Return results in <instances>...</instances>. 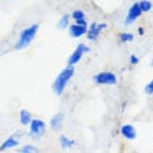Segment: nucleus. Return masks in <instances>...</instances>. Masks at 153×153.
I'll return each mask as SVG.
<instances>
[{
	"label": "nucleus",
	"mask_w": 153,
	"mask_h": 153,
	"mask_svg": "<svg viewBox=\"0 0 153 153\" xmlns=\"http://www.w3.org/2000/svg\"><path fill=\"white\" fill-rule=\"evenodd\" d=\"M73 76H74V65L65 67V68L56 76V79L53 81L52 88L57 96H61V95H63L65 86H67V84L70 82V79H71Z\"/></svg>",
	"instance_id": "obj_1"
},
{
	"label": "nucleus",
	"mask_w": 153,
	"mask_h": 153,
	"mask_svg": "<svg viewBox=\"0 0 153 153\" xmlns=\"http://www.w3.org/2000/svg\"><path fill=\"white\" fill-rule=\"evenodd\" d=\"M38 28H39L38 24H32V25H29L28 28L22 29L20 33V38H18V40H17V43H16V50H22L27 46H29V43L32 42L35 35H36Z\"/></svg>",
	"instance_id": "obj_2"
},
{
	"label": "nucleus",
	"mask_w": 153,
	"mask_h": 153,
	"mask_svg": "<svg viewBox=\"0 0 153 153\" xmlns=\"http://www.w3.org/2000/svg\"><path fill=\"white\" fill-rule=\"evenodd\" d=\"M93 81L97 85H116L117 76L116 74L110 73V71H103V73H99L93 76Z\"/></svg>",
	"instance_id": "obj_3"
},
{
	"label": "nucleus",
	"mask_w": 153,
	"mask_h": 153,
	"mask_svg": "<svg viewBox=\"0 0 153 153\" xmlns=\"http://www.w3.org/2000/svg\"><path fill=\"white\" fill-rule=\"evenodd\" d=\"M46 131V124L42 120H32L29 123V134L33 138H40Z\"/></svg>",
	"instance_id": "obj_4"
},
{
	"label": "nucleus",
	"mask_w": 153,
	"mask_h": 153,
	"mask_svg": "<svg viewBox=\"0 0 153 153\" xmlns=\"http://www.w3.org/2000/svg\"><path fill=\"white\" fill-rule=\"evenodd\" d=\"M142 14V10L141 7H139V4L138 3H134L131 7H129L128 13H127V16H125V21H124V24L125 25H132L135 21L141 17Z\"/></svg>",
	"instance_id": "obj_5"
},
{
	"label": "nucleus",
	"mask_w": 153,
	"mask_h": 153,
	"mask_svg": "<svg viewBox=\"0 0 153 153\" xmlns=\"http://www.w3.org/2000/svg\"><path fill=\"white\" fill-rule=\"evenodd\" d=\"M89 50V48L86 46V45L84 43H79L78 46H76V49L73 52V54L70 56L68 59V65H75L76 63H79L81 59H82V56H84V53H86Z\"/></svg>",
	"instance_id": "obj_6"
},
{
	"label": "nucleus",
	"mask_w": 153,
	"mask_h": 153,
	"mask_svg": "<svg viewBox=\"0 0 153 153\" xmlns=\"http://www.w3.org/2000/svg\"><path fill=\"white\" fill-rule=\"evenodd\" d=\"M106 27L107 25L105 24V22H100V24H97V22H93V24L89 25L88 31H86V36H88L89 40H96L97 38H99V35H100V32L103 31V29H106Z\"/></svg>",
	"instance_id": "obj_7"
},
{
	"label": "nucleus",
	"mask_w": 153,
	"mask_h": 153,
	"mask_svg": "<svg viewBox=\"0 0 153 153\" xmlns=\"http://www.w3.org/2000/svg\"><path fill=\"white\" fill-rule=\"evenodd\" d=\"M120 134L125 138V139H128V141H134V139L137 138V129H135V127L131 124L121 125Z\"/></svg>",
	"instance_id": "obj_8"
},
{
	"label": "nucleus",
	"mask_w": 153,
	"mask_h": 153,
	"mask_svg": "<svg viewBox=\"0 0 153 153\" xmlns=\"http://www.w3.org/2000/svg\"><path fill=\"white\" fill-rule=\"evenodd\" d=\"M70 35L73 38H81L86 35V31H88V25H82V24H74V25H70Z\"/></svg>",
	"instance_id": "obj_9"
},
{
	"label": "nucleus",
	"mask_w": 153,
	"mask_h": 153,
	"mask_svg": "<svg viewBox=\"0 0 153 153\" xmlns=\"http://www.w3.org/2000/svg\"><path fill=\"white\" fill-rule=\"evenodd\" d=\"M63 121H64V116L63 113H57L56 116L52 117V120H50V128L53 131H60L63 128Z\"/></svg>",
	"instance_id": "obj_10"
},
{
	"label": "nucleus",
	"mask_w": 153,
	"mask_h": 153,
	"mask_svg": "<svg viewBox=\"0 0 153 153\" xmlns=\"http://www.w3.org/2000/svg\"><path fill=\"white\" fill-rule=\"evenodd\" d=\"M16 146H18V141L16 139V137H8L7 139L1 143V146H0V152H4V150L16 148Z\"/></svg>",
	"instance_id": "obj_11"
},
{
	"label": "nucleus",
	"mask_w": 153,
	"mask_h": 153,
	"mask_svg": "<svg viewBox=\"0 0 153 153\" xmlns=\"http://www.w3.org/2000/svg\"><path fill=\"white\" fill-rule=\"evenodd\" d=\"M71 18L75 21L76 24L86 25V20H85V13L82 11V10H75V11L71 14Z\"/></svg>",
	"instance_id": "obj_12"
},
{
	"label": "nucleus",
	"mask_w": 153,
	"mask_h": 153,
	"mask_svg": "<svg viewBox=\"0 0 153 153\" xmlns=\"http://www.w3.org/2000/svg\"><path fill=\"white\" fill-rule=\"evenodd\" d=\"M32 121V114L28 110H21L20 111V123L22 125H29V123Z\"/></svg>",
	"instance_id": "obj_13"
},
{
	"label": "nucleus",
	"mask_w": 153,
	"mask_h": 153,
	"mask_svg": "<svg viewBox=\"0 0 153 153\" xmlns=\"http://www.w3.org/2000/svg\"><path fill=\"white\" fill-rule=\"evenodd\" d=\"M59 142H60V146L63 148V149H71V148H73V146L75 145V142H74L73 139H70V138H67L65 135L60 137Z\"/></svg>",
	"instance_id": "obj_14"
},
{
	"label": "nucleus",
	"mask_w": 153,
	"mask_h": 153,
	"mask_svg": "<svg viewBox=\"0 0 153 153\" xmlns=\"http://www.w3.org/2000/svg\"><path fill=\"white\" fill-rule=\"evenodd\" d=\"M70 18H71V17H70L68 14L61 16L60 21H59V24H57V28L59 29H65L67 27H70Z\"/></svg>",
	"instance_id": "obj_15"
},
{
	"label": "nucleus",
	"mask_w": 153,
	"mask_h": 153,
	"mask_svg": "<svg viewBox=\"0 0 153 153\" xmlns=\"http://www.w3.org/2000/svg\"><path fill=\"white\" fill-rule=\"evenodd\" d=\"M138 4H139V7H141L142 13H148L152 10L153 4L150 0H141V1H138Z\"/></svg>",
	"instance_id": "obj_16"
},
{
	"label": "nucleus",
	"mask_w": 153,
	"mask_h": 153,
	"mask_svg": "<svg viewBox=\"0 0 153 153\" xmlns=\"http://www.w3.org/2000/svg\"><path fill=\"white\" fill-rule=\"evenodd\" d=\"M118 39H120L121 43H128V42H132L134 40V35L129 32H123V33H120Z\"/></svg>",
	"instance_id": "obj_17"
},
{
	"label": "nucleus",
	"mask_w": 153,
	"mask_h": 153,
	"mask_svg": "<svg viewBox=\"0 0 153 153\" xmlns=\"http://www.w3.org/2000/svg\"><path fill=\"white\" fill-rule=\"evenodd\" d=\"M21 153H35L38 152V148L36 146H32V145H25L24 148H21L20 149Z\"/></svg>",
	"instance_id": "obj_18"
},
{
	"label": "nucleus",
	"mask_w": 153,
	"mask_h": 153,
	"mask_svg": "<svg viewBox=\"0 0 153 153\" xmlns=\"http://www.w3.org/2000/svg\"><path fill=\"white\" fill-rule=\"evenodd\" d=\"M145 92L148 93V95H153V79L145 86Z\"/></svg>",
	"instance_id": "obj_19"
},
{
	"label": "nucleus",
	"mask_w": 153,
	"mask_h": 153,
	"mask_svg": "<svg viewBox=\"0 0 153 153\" xmlns=\"http://www.w3.org/2000/svg\"><path fill=\"white\" fill-rule=\"evenodd\" d=\"M129 63H131V64H138V63H139V59H138V56H135V54H132V56L129 57Z\"/></svg>",
	"instance_id": "obj_20"
},
{
	"label": "nucleus",
	"mask_w": 153,
	"mask_h": 153,
	"mask_svg": "<svg viewBox=\"0 0 153 153\" xmlns=\"http://www.w3.org/2000/svg\"><path fill=\"white\" fill-rule=\"evenodd\" d=\"M143 32H145V31H143V28H138V33H139V35H142Z\"/></svg>",
	"instance_id": "obj_21"
},
{
	"label": "nucleus",
	"mask_w": 153,
	"mask_h": 153,
	"mask_svg": "<svg viewBox=\"0 0 153 153\" xmlns=\"http://www.w3.org/2000/svg\"><path fill=\"white\" fill-rule=\"evenodd\" d=\"M152 65H153V59H152Z\"/></svg>",
	"instance_id": "obj_22"
}]
</instances>
